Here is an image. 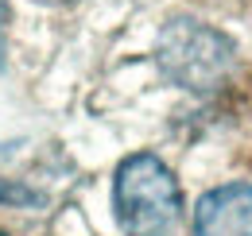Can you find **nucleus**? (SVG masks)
<instances>
[{"instance_id": "f257e3e1", "label": "nucleus", "mask_w": 252, "mask_h": 236, "mask_svg": "<svg viewBox=\"0 0 252 236\" xmlns=\"http://www.w3.org/2000/svg\"><path fill=\"white\" fill-rule=\"evenodd\" d=\"M113 209L128 236H167L183 217L179 178L159 155H128L113 178Z\"/></svg>"}, {"instance_id": "f03ea898", "label": "nucleus", "mask_w": 252, "mask_h": 236, "mask_svg": "<svg viewBox=\"0 0 252 236\" xmlns=\"http://www.w3.org/2000/svg\"><path fill=\"white\" fill-rule=\"evenodd\" d=\"M233 55L237 51H233L229 35L206 28V24H194V20L167 24V31L159 35V47H156L159 70L175 86L194 89V93L218 89L233 70Z\"/></svg>"}, {"instance_id": "7ed1b4c3", "label": "nucleus", "mask_w": 252, "mask_h": 236, "mask_svg": "<svg viewBox=\"0 0 252 236\" xmlns=\"http://www.w3.org/2000/svg\"><path fill=\"white\" fill-rule=\"evenodd\" d=\"M194 236H252L249 182H229L210 190L194 209Z\"/></svg>"}, {"instance_id": "20e7f679", "label": "nucleus", "mask_w": 252, "mask_h": 236, "mask_svg": "<svg viewBox=\"0 0 252 236\" xmlns=\"http://www.w3.org/2000/svg\"><path fill=\"white\" fill-rule=\"evenodd\" d=\"M4 20H8V8H4V0H0V31H4Z\"/></svg>"}, {"instance_id": "39448f33", "label": "nucleus", "mask_w": 252, "mask_h": 236, "mask_svg": "<svg viewBox=\"0 0 252 236\" xmlns=\"http://www.w3.org/2000/svg\"><path fill=\"white\" fill-rule=\"evenodd\" d=\"M43 4H66V0H43Z\"/></svg>"}]
</instances>
